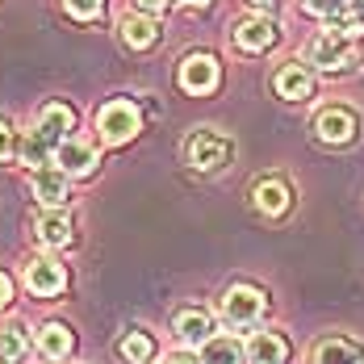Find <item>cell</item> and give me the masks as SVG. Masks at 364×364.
<instances>
[{
	"label": "cell",
	"mask_w": 364,
	"mask_h": 364,
	"mask_svg": "<svg viewBox=\"0 0 364 364\" xmlns=\"http://www.w3.org/2000/svg\"><path fill=\"white\" fill-rule=\"evenodd\" d=\"M314 364H360V348L348 339H327V343H318Z\"/></svg>",
	"instance_id": "44dd1931"
},
{
	"label": "cell",
	"mask_w": 364,
	"mask_h": 364,
	"mask_svg": "<svg viewBox=\"0 0 364 364\" xmlns=\"http://www.w3.org/2000/svg\"><path fill=\"white\" fill-rule=\"evenodd\" d=\"M13 151H17L13 126H9V122H0V164H4V159H13Z\"/></svg>",
	"instance_id": "484cf974"
},
{
	"label": "cell",
	"mask_w": 364,
	"mask_h": 364,
	"mask_svg": "<svg viewBox=\"0 0 364 364\" xmlns=\"http://www.w3.org/2000/svg\"><path fill=\"white\" fill-rule=\"evenodd\" d=\"M184 155H188V164L197 172H222L226 159H230V143L222 134H214V130H197L188 139V146H184Z\"/></svg>",
	"instance_id": "7a4b0ae2"
},
{
	"label": "cell",
	"mask_w": 364,
	"mask_h": 364,
	"mask_svg": "<svg viewBox=\"0 0 364 364\" xmlns=\"http://www.w3.org/2000/svg\"><path fill=\"white\" fill-rule=\"evenodd\" d=\"M306 4V13H314V17H339L343 9H348V0H301Z\"/></svg>",
	"instance_id": "cb8c5ba5"
},
{
	"label": "cell",
	"mask_w": 364,
	"mask_h": 364,
	"mask_svg": "<svg viewBox=\"0 0 364 364\" xmlns=\"http://www.w3.org/2000/svg\"><path fill=\"white\" fill-rule=\"evenodd\" d=\"M201 364H243L247 360V352L239 348V339H230V335H214L210 343H201Z\"/></svg>",
	"instance_id": "e0dca14e"
},
{
	"label": "cell",
	"mask_w": 364,
	"mask_h": 364,
	"mask_svg": "<svg viewBox=\"0 0 364 364\" xmlns=\"http://www.w3.org/2000/svg\"><path fill=\"white\" fill-rule=\"evenodd\" d=\"M72 122H75V117H72V109H68V105H46V109L38 113L34 139L46 146L50 155H55L59 146L68 143V130H72Z\"/></svg>",
	"instance_id": "5b68a950"
},
{
	"label": "cell",
	"mask_w": 364,
	"mask_h": 364,
	"mask_svg": "<svg viewBox=\"0 0 364 364\" xmlns=\"http://www.w3.org/2000/svg\"><path fill=\"white\" fill-rule=\"evenodd\" d=\"M26 348H30V335H26L21 323H4L0 327V360L4 364H17L26 356Z\"/></svg>",
	"instance_id": "ffe728a7"
},
{
	"label": "cell",
	"mask_w": 364,
	"mask_h": 364,
	"mask_svg": "<svg viewBox=\"0 0 364 364\" xmlns=\"http://www.w3.org/2000/svg\"><path fill=\"white\" fill-rule=\"evenodd\" d=\"M243 352H247L252 364H285L289 360V343H285L277 331H255Z\"/></svg>",
	"instance_id": "30bf717a"
},
{
	"label": "cell",
	"mask_w": 364,
	"mask_h": 364,
	"mask_svg": "<svg viewBox=\"0 0 364 364\" xmlns=\"http://www.w3.org/2000/svg\"><path fill=\"white\" fill-rule=\"evenodd\" d=\"M38 239H42L46 247H68V243H72V218H68L63 210L42 214V218H38Z\"/></svg>",
	"instance_id": "ac0fdd59"
},
{
	"label": "cell",
	"mask_w": 364,
	"mask_h": 364,
	"mask_svg": "<svg viewBox=\"0 0 364 364\" xmlns=\"http://www.w3.org/2000/svg\"><path fill=\"white\" fill-rule=\"evenodd\" d=\"M164 364H201V360H197V356H188V352H168Z\"/></svg>",
	"instance_id": "83f0119b"
},
{
	"label": "cell",
	"mask_w": 364,
	"mask_h": 364,
	"mask_svg": "<svg viewBox=\"0 0 364 364\" xmlns=\"http://www.w3.org/2000/svg\"><path fill=\"white\" fill-rule=\"evenodd\" d=\"M327 34H339V38H348V42H356L364 34V21L360 17H331Z\"/></svg>",
	"instance_id": "603a6c76"
},
{
	"label": "cell",
	"mask_w": 364,
	"mask_h": 364,
	"mask_svg": "<svg viewBox=\"0 0 364 364\" xmlns=\"http://www.w3.org/2000/svg\"><path fill=\"white\" fill-rule=\"evenodd\" d=\"M272 42H277V21H268V17H247V21L235 26V46L239 50H264Z\"/></svg>",
	"instance_id": "8fae6325"
},
{
	"label": "cell",
	"mask_w": 364,
	"mask_h": 364,
	"mask_svg": "<svg viewBox=\"0 0 364 364\" xmlns=\"http://www.w3.org/2000/svg\"><path fill=\"white\" fill-rule=\"evenodd\" d=\"M72 331L63 327V323H46V327L38 331V348H42V356H50V360H63L68 352H72Z\"/></svg>",
	"instance_id": "d6986e66"
},
{
	"label": "cell",
	"mask_w": 364,
	"mask_h": 364,
	"mask_svg": "<svg viewBox=\"0 0 364 364\" xmlns=\"http://www.w3.org/2000/svg\"><path fill=\"white\" fill-rule=\"evenodd\" d=\"M181 88L184 92H197V97L201 92H214L218 88V59L214 55H201V50L188 55L181 63Z\"/></svg>",
	"instance_id": "8992f818"
},
{
	"label": "cell",
	"mask_w": 364,
	"mask_h": 364,
	"mask_svg": "<svg viewBox=\"0 0 364 364\" xmlns=\"http://www.w3.org/2000/svg\"><path fill=\"white\" fill-rule=\"evenodd\" d=\"M306 59H310L314 68H323V72L352 68V42H348V38H339V34H318L314 42H310Z\"/></svg>",
	"instance_id": "277c9868"
},
{
	"label": "cell",
	"mask_w": 364,
	"mask_h": 364,
	"mask_svg": "<svg viewBox=\"0 0 364 364\" xmlns=\"http://www.w3.org/2000/svg\"><path fill=\"white\" fill-rule=\"evenodd\" d=\"M252 4H272V0H252Z\"/></svg>",
	"instance_id": "4dcf8cb0"
},
{
	"label": "cell",
	"mask_w": 364,
	"mask_h": 364,
	"mask_svg": "<svg viewBox=\"0 0 364 364\" xmlns=\"http://www.w3.org/2000/svg\"><path fill=\"white\" fill-rule=\"evenodd\" d=\"M9 301H13V281H9V277L0 272V310H4Z\"/></svg>",
	"instance_id": "4316f807"
},
{
	"label": "cell",
	"mask_w": 364,
	"mask_h": 364,
	"mask_svg": "<svg viewBox=\"0 0 364 364\" xmlns=\"http://www.w3.org/2000/svg\"><path fill=\"white\" fill-rule=\"evenodd\" d=\"M63 4H68V13H72V17H97L105 0H63Z\"/></svg>",
	"instance_id": "d4e9b609"
},
{
	"label": "cell",
	"mask_w": 364,
	"mask_h": 364,
	"mask_svg": "<svg viewBox=\"0 0 364 364\" xmlns=\"http://www.w3.org/2000/svg\"><path fill=\"white\" fill-rule=\"evenodd\" d=\"M314 130H318V139L331 146H343L356 139V117L352 109H323L318 113V122H314Z\"/></svg>",
	"instance_id": "ba28073f"
},
{
	"label": "cell",
	"mask_w": 364,
	"mask_h": 364,
	"mask_svg": "<svg viewBox=\"0 0 364 364\" xmlns=\"http://www.w3.org/2000/svg\"><path fill=\"white\" fill-rule=\"evenodd\" d=\"M255 210L259 214H268V218H277V214H285L289 210V188L285 181H272V176H264V181L255 184Z\"/></svg>",
	"instance_id": "5bb4252c"
},
{
	"label": "cell",
	"mask_w": 364,
	"mask_h": 364,
	"mask_svg": "<svg viewBox=\"0 0 364 364\" xmlns=\"http://www.w3.org/2000/svg\"><path fill=\"white\" fill-rule=\"evenodd\" d=\"M277 92H281L285 101H301V97L314 92V80H310V72H306L301 63H289V68L277 72Z\"/></svg>",
	"instance_id": "2e32d148"
},
{
	"label": "cell",
	"mask_w": 364,
	"mask_h": 364,
	"mask_svg": "<svg viewBox=\"0 0 364 364\" xmlns=\"http://www.w3.org/2000/svg\"><path fill=\"white\" fill-rule=\"evenodd\" d=\"M356 4H360V9H364V0H356Z\"/></svg>",
	"instance_id": "1f68e13d"
},
{
	"label": "cell",
	"mask_w": 364,
	"mask_h": 364,
	"mask_svg": "<svg viewBox=\"0 0 364 364\" xmlns=\"http://www.w3.org/2000/svg\"><path fill=\"white\" fill-rule=\"evenodd\" d=\"M117 30H122V42H126L130 50H146V46H155V38H159L155 21H151V17H143V13H126Z\"/></svg>",
	"instance_id": "9a60e30c"
},
{
	"label": "cell",
	"mask_w": 364,
	"mask_h": 364,
	"mask_svg": "<svg viewBox=\"0 0 364 364\" xmlns=\"http://www.w3.org/2000/svg\"><path fill=\"white\" fill-rule=\"evenodd\" d=\"M172 327H176V335H181L184 343H193V348H201V343L214 339V318H210L205 310H181Z\"/></svg>",
	"instance_id": "7c38bea8"
},
{
	"label": "cell",
	"mask_w": 364,
	"mask_h": 364,
	"mask_svg": "<svg viewBox=\"0 0 364 364\" xmlns=\"http://www.w3.org/2000/svg\"><path fill=\"white\" fill-rule=\"evenodd\" d=\"M259 314H264V293L259 289H252V285L226 289V297H222V318L230 327H252Z\"/></svg>",
	"instance_id": "3957f363"
},
{
	"label": "cell",
	"mask_w": 364,
	"mask_h": 364,
	"mask_svg": "<svg viewBox=\"0 0 364 364\" xmlns=\"http://www.w3.org/2000/svg\"><path fill=\"white\" fill-rule=\"evenodd\" d=\"M188 4H210V0H188Z\"/></svg>",
	"instance_id": "f546056e"
},
{
	"label": "cell",
	"mask_w": 364,
	"mask_h": 364,
	"mask_svg": "<svg viewBox=\"0 0 364 364\" xmlns=\"http://www.w3.org/2000/svg\"><path fill=\"white\" fill-rule=\"evenodd\" d=\"M139 126H143V113L130 101H109L105 109L97 113V134H101V143H109V146L130 143L139 134Z\"/></svg>",
	"instance_id": "6da1fadb"
},
{
	"label": "cell",
	"mask_w": 364,
	"mask_h": 364,
	"mask_svg": "<svg viewBox=\"0 0 364 364\" xmlns=\"http://www.w3.org/2000/svg\"><path fill=\"white\" fill-rule=\"evenodd\" d=\"M134 4H139V9H143V13H159V9H164V4H168V0H134Z\"/></svg>",
	"instance_id": "f1b7e54d"
},
{
	"label": "cell",
	"mask_w": 364,
	"mask_h": 364,
	"mask_svg": "<svg viewBox=\"0 0 364 364\" xmlns=\"http://www.w3.org/2000/svg\"><path fill=\"white\" fill-rule=\"evenodd\" d=\"M26 285H30V293H38V297H55V293H63V285H68V272H63V264L59 259H30L26 264Z\"/></svg>",
	"instance_id": "52a82bcc"
},
{
	"label": "cell",
	"mask_w": 364,
	"mask_h": 364,
	"mask_svg": "<svg viewBox=\"0 0 364 364\" xmlns=\"http://www.w3.org/2000/svg\"><path fill=\"white\" fill-rule=\"evenodd\" d=\"M34 197L42 205L59 210V205L68 201V176H63L59 168H38L34 172Z\"/></svg>",
	"instance_id": "4fadbf2b"
},
{
	"label": "cell",
	"mask_w": 364,
	"mask_h": 364,
	"mask_svg": "<svg viewBox=\"0 0 364 364\" xmlns=\"http://www.w3.org/2000/svg\"><path fill=\"white\" fill-rule=\"evenodd\" d=\"M117 352H122V360H130V364H146L151 352H155V343H151V335H143V331H130V335L117 343Z\"/></svg>",
	"instance_id": "7402d4cb"
},
{
	"label": "cell",
	"mask_w": 364,
	"mask_h": 364,
	"mask_svg": "<svg viewBox=\"0 0 364 364\" xmlns=\"http://www.w3.org/2000/svg\"><path fill=\"white\" fill-rule=\"evenodd\" d=\"M55 164H59L63 176H88V172L97 168V151H92V143L68 139V143L55 151Z\"/></svg>",
	"instance_id": "9c48e42d"
}]
</instances>
